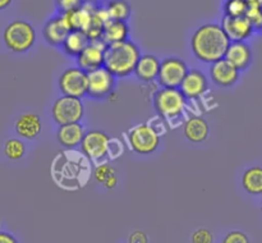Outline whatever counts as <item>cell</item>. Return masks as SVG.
Segmentation results:
<instances>
[{"label":"cell","instance_id":"obj_1","mask_svg":"<svg viewBox=\"0 0 262 243\" xmlns=\"http://www.w3.org/2000/svg\"><path fill=\"white\" fill-rule=\"evenodd\" d=\"M230 43L222 25L205 23L192 35L191 50L200 61L212 64L225 58Z\"/></svg>","mask_w":262,"mask_h":243},{"label":"cell","instance_id":"obj_2","mask_svg":"<svg viewBox=\"0 0 262 243\" xmlns=\"http://www.w3.org/2000/svg\"><path fill=\"white\" fill-rule=\"evenodd\" d=\"M142 56L137 43L128 40L124 42L112 43L105 50L104 67L117 78H123L135 73L136 65Z\"/></svg>","mask_w":262,"mask_h":243},{"label":"cell","instance_id":"obj_3","mask_svg":"<svg viewBox=\"0 0 262 243\" xmlns=\"http://www.w3.org/2000/svg\"><path fill=\"white\" fill-rule=\"evenodd\" d=\"M187 97L179 89L161 87L154 94L152 104L161 119H177L182 117L187 107Z\"/></svg>","mask_w":262,"mask_h":243},{"label":"cell","instance_id":"obj_4","mask_svg":"<svg viewBox=\"0 0 262 243\" xmlns=\"http://www.w3.org/2000/svg\"><path fill=\"white\" fill-rule=\"evenodd\" d=\"M3 40L12 53L22 54L35 45L36 31L27 20L15 19L4 28Z\"/></svg>","mask_w":262,"mask_h":243},{"label":"cell","instance_id":"obj_5","mask_svg":"<svg viewBox=\"0 0 262 243\" xmlns=\"http://www.w3.org/2000/svg\"><path fill=\"white\" fill-rule=\"evenodd\" d=\"M128 145L138 155H150L160 146L161 136L156 128L147 123H141L130 128L127 133Z\"/></svg>","mask_w":262,"mask_h":243},{"label":"cell","instance_id":"obj_6","mask_svg":"<svg viewBox=\"0 0 262 243\" xmlns=\"http://www.w3.org/2000/svg\"><path fill=\"white\" fill-rule=\"evenodd\" d=\"M51 118L60 127L73 123H81L84 115V105L81 99L71 96H63L55 100L51 105Z\"/></svg>","mask_w":262,"mask_h":243},{"label":"cell","instance_id":"obj_7","mask_svg":"<svg viewBox=\"0 0 262 243\" xmlns=\"http://www.w3.org/2000/svg\"><path fill=\"white\" fill-rule=\"evenodd\" d=\"M58 86L63 96L82 99L83 96H87L89 73L79 67H69L59 76Z\"/></svg>","mask_w":262,"mask_h":243},{"label":"cell","instance_id":"obj_8","mask_svg":"<svg viewBox=\"0 0 262 243\" xmlns=\"http://www.w3.org/2000/svg\"><path fill=\"white\" fill-rule=\"evenodd\" d=\"M188 72L189 68L183 59L178 56H168L161 60L158 82L161 87L179 89Z\"/></svg>","mask_w":262,"mask_h":243},{"label":"cell","instance_id":"obj_9","mask_svg":"<svg viewBox=\"0 0 262 243\" xmlns=\"http://www.w3.org/2000/svg\"><path fill=\"white\" fill-rule=\"evenodd\" d=\"M110 136L100 129L87 130L81 142V151L90 160H104L109 155Z\"/></svg>","mask_w":262,"mask_h":243},{"label":"cell","instance_id":"obj_10","mask_svg":"<svg viewBox=\"0 0 262 243\" xmlns=\"http://www.w3.org/2000/svg\"><path fill=\"white\" fill-rule=\"evenodd\" d=\"M117 82V77L107 71L105 67L89 73V87L87 96L94 100H101L113 92Z\"/></svg>","mask_w":262,"mask_h":243},{"label":"cell","instance_id":"obj_11","mask_svg":"<svg viewBox=\"0 0 262 243\" xmlns=\"http://www.w3.org/2000/svg\"><path fill=\"white\" fill-rule=\"evenodd\" d=\"M106 46L107 45L102 40L90 41V43L84 48V50L76 58L77 67L83 69L87 73L102 68L105 64Z\"/></svg>","mask_w":262,"mask_h":243},{"label":"cell","instance_id":"obj_12","mask_svg":"<svg viewBox=\"0 0 262 243\" xmlns=\"http://www.w3.org/2000/svg\"><path fill=\"white\" fill-rule=\"evenodd\" d=\"M222 27L224 28L230 42H246L256 31L246 15L235 18L223 17Z\"/></svg>","mask_w":262,"mask_h":243},{"label":"cell","instance_id":"obj_13","mask_svg":"<svg viewBox=\"0 0 262 243\" xmlns=\"http://www.w3.org/2000/svg\"><path fill=\"white\" fill-rule=\"evenodd\" d=\"M69 32H71V28H69L64 15L60 13L49 18L42 28V36L45 41L49 45L55 46V48H60L63 45Z\"/></svg>","mask_w":262,"mask_h":243},{"label":"cell","instance_id":"obj_14","mask_svg":"<svg viewBox=\"0 0 262 243\" xmlns=\"http://www.w3.org/2000/svg\"><path fill=\"white\" fill-rule=\"evenodd\" d=\"M179 90L183 92L187 100H199L209 90V81L204 72H201L200 69H189Z\"/></svg>","mask_w":262,"mask_h":243},{"label":"cell","instance_id":"obj_15","mask_svg":"<svg viewBox=\"0 0 262 243\" xmlns=\"http://www.w3.org/2000/svg\"><path fill=\"white\" fill-rule=\"evenodd\" d=\"M210 78L220 87H232L238 82L241 72L227 59H220L210 64Z\"/></svg>","mask_w":262,"mask_h":243},{"label":"cell","instance_id":"obj_16","mask_svg":"<svg viewBox=\"0 0 262 243\" xmlns=\"http://www.w3.org/2000/svg\"><path fill=\"white\" fill-rule=\"evenodd\" d=\"M14 130L20 138L33 140L42 130V120H41L40 115L36 114V113H23L15 120Z\"/></svg>","mask_w":262,"mask_h":243},{"label":"cell","instance_id":"obj_17","mask_svg":"<svg viewBox=\"0 0 262 243\" xmlns=\"http://www.w3.org/2000/svg\"><path fill=\"white\" fill-rule=\"evenodd\" d=\"M161 60L152 54H143L138 60L135 69V76L138 81L150 83V82L158 81L159 72H160Z\"/></svg>","mask_w":262,"mask_h":243},{"label":"cell","instance_id":"obj_18","mask_svg":"<svg viewBox=\"0 0 262 243\" xmlns=\"http://www.w3.org/2000/svg\"><path fill=\"white\" fill-rule=\"evenodd\" d=\"M210 133V125L204 117L193 115L184 122L183 135L189 142L202 143L207 140Z\"/></svg>","mask_w":262,"mask_h":243},{"label":"cell","instance_id":"obj_19","mask_svg":"<svg viewBox=\"0 0 262 243\" xmlns=\"http://www.w3.org/2000/svg\"><path fill=\"white\" fill-rule=\"evenodd\" d=\"M252 49L247 42H232L227 51V59L239 72L246 71L252 63Z\"/></svg>","mask_w":262,"mask_h":243},{"label":"cell","instance_id":"obj_20","mask_svg":"<svg viewBox=\"0 0 262 243\" xmlns=\"http://www.w3.org/2000/svg\"><path fill=\"white\" fill-rule=\"evenodd\" d=\"M86 130L81 123H73V124L60 125L56 130V140L63 147L66 148H76L77 146H81Z\"/></svg>","mask_w":262,"mask_h":243},{"label":"cell","instance_id":"obj_21","mask_svg":"<svg viewBox=\"0 0 262 243\" xmlns=\"http://www.w3.org/2000/svg\"><path fill=\"white\" fill-rule=\"evenodd\" d=\"M129 26L127 22L107 19L105 23L104 33H102V41L106 45L124 42V41L129 40Z\"/></svg>","mask_w":262,"mask_h":243},{"label":"cell","instance_id":"obj_22","mask_svg":"<svg viewBox=\"0 0 262 243\" xmlns=\"http://www.w3.org/2000/svg\"><path fill=\"white\" fill-rule=\"evenodd\" d=\"M96 8L95 4H90V2H84V4L82 5L78 9H74L72 12L66 13L64 18H66L67 23H68L71 31H86L87 26H89L90 18H91L92 10Z\"/></svg>","mask_w":262,"mask_h":243},{"label":"cell","instance_id":"obj_23","mask_svg":"<svg viewBox=\"0 0 262 243\" xmlns=\"http://www.w3.org/2000/svg\"><path fill=\"white\" fill-rule=\"evenodd\" d=\"M89 43L90 38L87 37L83 31H71L66 40H64L63 45L60 46V49L66 55L77 58Z\"/></svg>","mask_w":262,"mask_h":243},{"label":"cell","instance_id":"obj_24","mask_svg":"<svg viewBox=\"0 0 262 243\" xmlns=\"http://www.w3.org/2000/svg\"><path fill=\"white\" fill-rule=\"evenodd\" d=\"M242 187L247 193L262 194V166H251L242 175Z\"/></svg>","mask_w":262,"mask_h":243},{"label":"cell","instance_id":"obj_25","mask_svg":"<svg viewBox=\"0 0 262 243\" xmlns=\"http://www.w3.org/2000/svg\"><path fill=\"white\" fill-rule=\"evenodd\" d=\"M104 7L109 19L127 22L132 14V8L127 0H109Z\"/></svg>","mask_w":262,"mask_h":243},{"label":"cell","instance_id":"obj_26","mask_svg":"<svg viewBox=\"0 0 262 243\" xmlns=\"http://www.w3.org/2000/svg\"><path fill=\"white\" fill-rule=\"evenodd\" d=\"M3 152L9 160H20L26 155V145L20 138H9L3 146Z\"/></svg>","mask_w":262,"mask_h":243},{"label":"cell","instance_id":"obj_27","mask_svg":"<svg viewBox=\"0 0 262 243\" xmlns=\"http://www.w3.org/2000/svg\"><path fill=\"white\" fill-rule=\"evenodd\" d=\"M248 10L247 0H225L223 4L224 17H245Z\"/></svg>","mask_w":262,"mask_h":243},{"label":"cell","instance_id":"obj_28","mask_svg":"<svg viewBox=\"0 0 262 243\" xmlns=\"http://www.w3.org/2000/svg\"><path fill=\"white\" fill-rule=\"evenodd\" d=\"M117 175L115 174V168L109 163H101L94 169V178L97 183L104 186L112 176Z\"/></svg>","mask_w":262,"mask_h":243},{"label":"cell","instance_id":"obj_29","mask_svg":"<svg viewBox=\"0 0 262 243\" xmlns=\"http://www.w3.org/2000/svg\"><path fill=\"white\" fill-rule=\"evenodd\" d=\"M86 0H55L56 9L60 14H66V13L72 12L74 9H78L84 4Z\"/></svg>","mask_w":262,"mask_h":243},{"label":"cell","instance_id":"obj_30","mask_svg":"<svg viewBox=\"0 0 262 243\" xmlns=\"http://www.w3.org/2000/svg\"><path fill=\"white\" fill-rule=\"evenodd\" d=\"M192 243H214V234L206 228H199L192 233Z\"/></svg>","mask_w":262,"mask_h":243},{"label":"cell","instance_id":"obj_31","mask_svg":"<svg viewBox=\"0 0 262 243\" xmlns=\"http://www.w3.org/2000/svg\"><path fill=\"white\" fill-rule=\"evenodd\" d=\"M246 17L250 19V22L252 23L253 27H255L256 30H260L262 25V8L251 7V5H248V10L247 13H246Z\"/></svg>","mask_w":262,"mask_h":243},{"label":"cell","instance_id":"obj_32","mask_svg":"<svg viewBox=\"0 0 262 243\" xmlns=\"http://www.w3.org/2000/svg\"><path fill=\"white\" fill-rule=\"evenodd\" d=\"M222 243H250V238L241 230H232L223 238Z\"/></svg>","mask_w":262,"mask_h":243},{"label":"cell","instance_id":"obj_33","mask_svg":"<svg viewBox=\"0 0 262 243\" xmlns=\"http://www.w3.org/2000/svg\"><path fill=\"white\" fill-rule=\"evenodd\" d=\"M128 243H148V237L143 230H135L128 237Z\"/></svg>","mask_w":262,"mask_h":243},{"label":"cell","instance_id":"obj_34","mask_svg":"<svg viewBox=\"0 0 262 243\" xmlns=\"http://www.w3.org/2000/svg\"><path fill=\"white\" fill-rule=\"evenodd\" d=\"M117 141L118 140H115V138H112V140H110L109 155H107V156H109V158H112V159L118 158V156L122 155V153H123V145L120 143L119 146H115V145H117Z\"/></svg>","mask_w":262,"mask_h":243},{"label":"cell","instance_id":"obj_35","mask_svg":"<svg viewBox=\"0 0 262 243\" xmlns=\"http://www.w3.org/2000/svg\"><path fill=\"white\" fill-rule=\"evenodd\" d=\"M0 243H18V240L10 233L0 230Z\"/></svg>","mask_w":262,"mask_h":243},{"label":"cell","instance_id":"obj_36","mask_svg":"<svg viewBox=\"0 0 262 243\" xmlns=\"http://www.w3.org/2000/svg\"><path fill=\"white\" fill-rule=\"evenodd\" d=\"M117 184H118V176L114 175V176H112V178H110L109 181H107L106 183L104 184V187L106 189H114L115 187H117Z\"/></svg>","mask_w":262,"mask_h":243},{"label":"cell","instance_id":"obj_37","mask_svg":"<svg viewBox=\"0 0 262 243\" xmlns=\"http://www.w3.org/2000/svg\"><path fill=\"white\" fill-rule=\"evenodd\" d=\"M13 0H0V10L7 9L10 4H12Z\"/></svg>","mask_w":262,"mask_h":243},{"label":"cell","instance_id":"obj_38","mask_svg":"<svg viewBox=\"0 0 262 243\" xmlns=\"http://www.w3.org/2000/svg\"><path fill=\"white\" fill-rule=\"evenodd\" d=\"M248 5H251V7H258V8H262V0H247Z\"/></svg>","mask_w":262,"mask_h":243},{"label":"cell","instance_id":"obj_39","mask_svg":"<svg viewBox=\"0 0 262 243\" xmlns=\"http://www.w3.org/2000/svg\"><path fill=\"white\" fill-rule=\"evenodd\" d=\"M258 31H261V32H262V25H261V27H260V30H258Z\"/></svg>","mask_w":262,"mask_h":243},{"label":"cell","instance_id":"obj_40","mask_svg":"<svg viewBox=\"0 0 262 243\" xmlns=\"http://www.w3.org/2000/svg\"><path fill=\"white\" fill-rule=\"evenodd\" d=\"M261 211H262V201H261Z\"/></svg>","mask_w":262,"mask_h":243}]
</instances>
